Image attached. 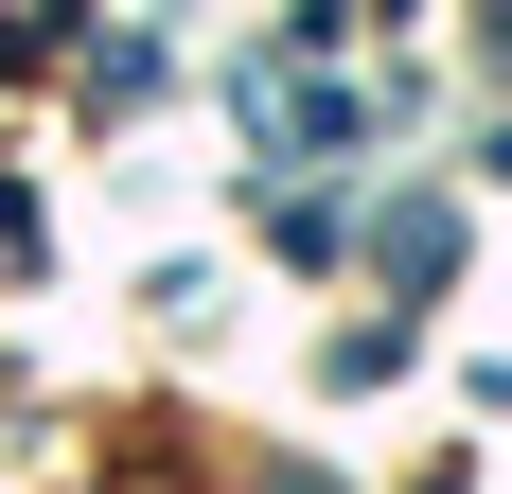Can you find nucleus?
<instances>
[{
	"mask_svg": "<svg viewBox=\"0 0 512 494\" xmlns=\"http://www.w3.org/2000/svg\"><path fill=\"white\" fill-rule=\"evenodd\" d=\"M371 247H389L407 283H442V247H460V212H442V195H407V212H389V230H371Z\"/></svg>",
	"mask_w": 512,
	"mask_h": 494,
	"instance_id": "f257e3e1",
	"label": "nucleus"
},
{
	"mask_svg": "<svg viewBox=\"0 0 512 494\" xmlns=\"http://www.w3.org/2000/svg\"><path fill=\"white\" fill-rule=\"evenodd\" d=\"M495 53H512V0H495Z\"/></svg>",
	"mask_w": 512,
	"mask_h": 494,
	"instance_id": "f03ea898",
	"label": "nucleus"
},
{
	"mask_svg": "<svg viewBox=\"0 0 512 494\" xmlns=\"http://www.w3.org/2000/svg\"><path fill=\"white\" fill-rule=\"evenodd\" d=\"M283 494H336V477H283Z\"/></svg>",
	"mask_w": 512,
	"mask_h": 494,
	"instance_id": "7ed1b4c3",
	"label": "nucleus"
}]
</instances>
